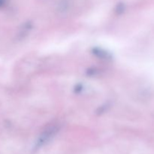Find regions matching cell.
Returning a JSON list of instances; mask_svg holds the SVG:
<instances>
[{
    "mask_svg": "<svg viewBox=\"0 0 154 154\" xmlns=\"http://www.w3.org/2000/svg\"><path fill=\"white\" fill-rule=\"evenodd\" d=\"M59 129L58 126H50L45 131H44L42 132V135H40V137L38 138V141H36L35 144L34 146V149L33 150L35 151V150H39L40 148H42L43 146H45V144H48L56 135H57V132H58Z\"/></svg>",
    "mask_w": 154,
    "mask_h": 154,
    "instance_id": "cell-1",
    "label": "cell"
},
{
    "mask_svg": "<svg viewBox=\"0 0 154 154\" xmlns=\"http://www.w3.org/2000/svg\"><path fill=\"white\" fill-rule=\"evenodd\" d=\"M91 52L95 57L100 59V60H110L112 59V56H111V54H110L109 52H108L107 51H105V49H103V48L95 47V48H93V49H92Z\"/></svg>",
    "mask_w": 154,
    "mask_h": 154,
    "instance_id": "cell-2",
    "label": "cell"
},
{
    "mask_svg": "<svg viewBox=\"0 0 154 154\" xmlns=\"http://www.w3.org/2000/svg\"><path fill=\"white\" fill-rule=\"evenodd\" d=\"M125 10V7L124 5H123V4H118V5H117V12L118 14H120V13H123V11Z\"/></svg>",
    "mask_w": 154,
    "mask_h": 154,
    "instance_id": "cell-3",
    "label": "cell"
},
{
    "mask_svg": "<svg viewBox=\"0 0 154 154\" xmlns=\"http://www.w3.org/2000/svg\"><path fill=\"white\" fill-rule=\"evenodd\" d=\"M82 89H83V85H82V84H77L76 87L75 88V90L76 91L77 93H80V92L82 91V90H83Z\"/></svg>",
    "mask_w": 154,
    "mask_h": 154,
    "instance_id": "cell-4",
    "label": "cell"
},
{
    "mask_svg": "<svg viewBox=\"0 0 154 154\" xmlns=\"http://www.w3.org/2000/svg\"><path fill=\"white\" fill-rule=\"evenodd\" d=\"M6 0H0V8H2L5 5Z\"/></svg>",
    "mask_w": 154,
    "mask_h": 154,
    "instance_id": "cell-5",
    "label": "cell"
}]
</instances>
